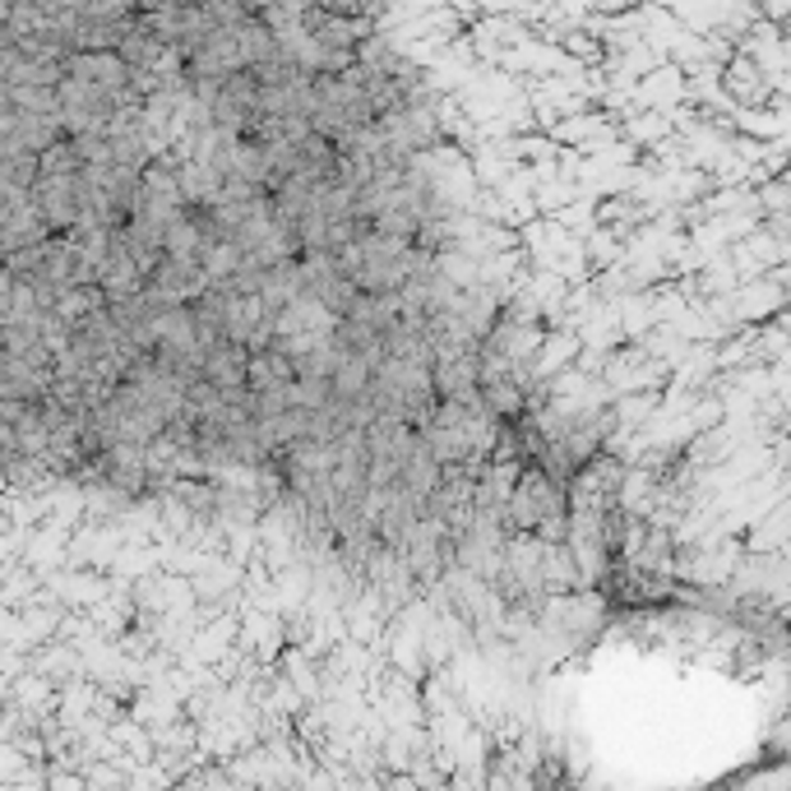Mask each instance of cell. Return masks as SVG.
<instances>
[{
  "label": "cell",
  "mask_w": 791,
  "mask_h": 791,
  "mask_svg": "<svg viewBox=\"0 0 791 791\" xmlns=\"http://www.w3.org/2000/svg\"><path fill=\"white\" fill-rule=\"evenodd\" d=\"M555 510H561V500H555V491L547 487L542 477H537V481L528 477L524 487H518V495H514V524H518V528L542 524V518L555 514Z\"/></svg>",
  "instance_id": "1"
}]
</instances>
